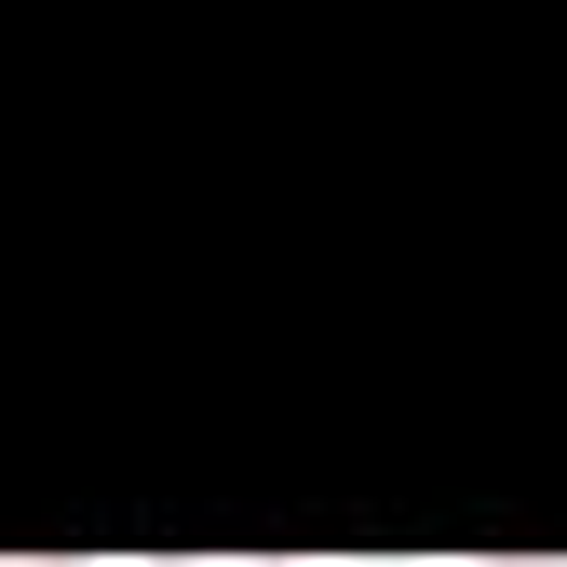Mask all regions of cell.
Here are the masks:
<instances>
[{
	"instance_id": "obj_1",
	"label": "cell",
	"mask_w": 567,
	"mask_h": 567,
	"mask_svg": "<svg viewBox=\"0 0 567 567\" xmlns=\"http://www.w3.org/2000/svg\"><path fill=\"white\" fill-rule=\"evenodd\" d=\"M150 567H311V554H150Z\"/></svg>"
},
{
	"instance_id": "obj_2",
	"label": "cell",
	"mask_w": 567,
	"mask_h": 567,
	"mask_svg": "<svg viewBox=\"0 0 567 567\" xmlns=\"http://www.w3.org/2000/svg\"><path fill=\"white\" fill-rule=\"evenodd\" d=\"M0 567H95V554H0Z\"/></svg>"
},
{
	"instance_id": "obj_3",
	"label": "cell",
	"mask_w": 567,
	"mask_h": 567,
	"mask_svg": "<svg viewBox=\"0 0 567 567\" xmlns=\"http://www.w3.org/2000/svg\"><path fill=\"white\" fill-rule=\"evenodd\" d=\"M473 567H567V554H473Z\"/></svg>"
}]
</instances>
